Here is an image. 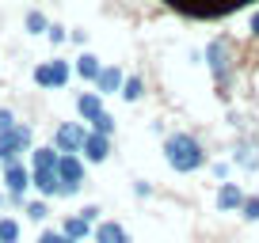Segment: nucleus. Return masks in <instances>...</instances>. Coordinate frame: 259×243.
<instances>
[{
    "label": "nucleus",
    "mask_w": 259,
    "mask_h": 243,
    "mask_svg": "<svg viewBox=\"0 0 259 243\" xmlns=\"http://www.w3.org/2000/svg\"><path fill=\"white\" fill-rule=\"evenodd\" d=\"M164 160L176 175H191V171H202L206 167V148L198 145V137L191 133H171L164 141Z\"/></svg>",
    "instance_id": "f257e3e1"
},
{
    "label": "nucleus",
    "mask_w": 259,
    "mask_h": 243,
    "mask_svg": "<svg viewBox=\"0 0 259 243\" xmlns=\"http://www.w3.org/2000/svg\"><path fill=\"white\" fill-rule=\"evenodd\" d=\"M244 198H248V194H244L236 183H221V187H218V213H240Z\"/></svg>",
    "instance_id": "1a4fd4ad"
},
{
    "label": "nucleus",
    "mask_w": 259,
    "mask_h": 243,
    "mask_svg": "<svg viewBox=\"0 0 259 243\" xmlns=\"http://www.w3.org/2000/svg\"><path fill=\"white\" fill-rule=\"evenodd\" d=\"M50 69H54V88H65L69 84V61H50Z\"/></svg>",
    "instance_id": "4be33fe9"
},
{
    "label": "nucleus",
    "mask_w": 259,
    "mask_h": 243,
    "mask_svg": "<svg viewBox=\"0 0 259 243\" xmlns=\"http://www.w3.org/2000/svg\"><path fill=\"white\" fill-rule=\"evenodd\" d=\"M92 243H134V239H130V232L118 220H99V224L92 228Z\"/></svg>",
    "instance_id": "6e6552de"
},
{
    "label": "nucleus",
    "mask_w": 259,
    "mask_h": 243,
    "mask_svg": "<svg viewBox=\"0 0 259 243\" xmlns=\"http://www.w3.org/2000/svg\"><path fill=\"white\" fill-rule=\"evenodd\" d=\"M206 61H210V73H213V80L225 88L229 84V76H233V57H229V42L225 38H213L210 46H206Z\"/></svg>",
    "instance_id": "7ed1b4c3"
},
{
    "label": "nucleus",
    "mask_w": 259,
    "mask_h": 243,
    "mask_svg": "<svg viewBox=\"0 0 259 243\" xmlns=\"http://www.w3.org/2000/svg\"><path fill=\"white\" fill-rule=\"evenodd\" d=\"M27 156H31V163H27L31 171H57V156H61V152H57L54 145H38V148H31Z\"/></svg>",
    "instance_id": "f8f14e48"
},
{
    "label": "nucleus",
    "mask_w": 259,
    "mask_h": 243,
    "mask_svg": "<svg viewBox=\"0 0 259 243\" xmlns=\"http://www.w3.org/2000/svg\"><path fill=\"white\" fill-rule=\"evenodd\" d=\"M99 69H103V65H99L96 53H80V57H76V76H80V80H92V84H96Z\"/></svg>",
    "instance_id": "2eb2a0df"
},
{
    "label": "nucleus",
    "mask_w": 259,
    "mask_h": 243,
    "mask_svg": "<svg viewBox=\"0 0 259 243\" xmlns=\"http://www.w3.org/2000/svg\"><path fill=\"white\" fill-rule=\"evenodd\" d=\"M99 213H103V209H99V205H84V209L76 213V217H84V220H88V224H99Z\"/></svg>",
    "instance_id": "a878e982"
},
{
    "label": "nucleus",
    "mask_w": 259,
    "mask_h": 243,
    "mask_svg": "<svg viewBox=\"0 0 259 243\" xmlns=\"http://www.w3.org/2000/svg\"><path fill=\"white\" fill-rule=\"evenodd\" d=\"M4 205H8V194H4V190H0V213H4Z\"/></svg>",
    "instance_id": "2f4dec72"
},
{
    "label": "nucleus",
    "mask_w": 259,
    "mask_h": 243,
    "mask_svg": "<svg viewBox=\"0 0 259 243\" xmlns=\"http://www.w3.org/2000/svg\"><path fill=\"white\" fill-rule=\"evenodd\" d=\"M0 183H4L8 194L27 198V190H31V167H27L23 160H8V163H4V171H0Z\"/></svg>",
    "instance_id": "20e7f679"
},
{
    "label": "nucleus",
    "mask_w": 259,
    "mask_h": 243,
    "mask_svg": "<svg viewBox=\"0 0 259 243\" xmlns=\"http://www.w3.org/2000/svg\"><path fill=\"white\" fill-rule=\"evenodd\" d=\"M248 31H251V34H255V38H259V8L251 12V19H248Z\"/></svg>",
    "instance_id": "c756f323"
},
{
    "label": "nucleus",
    "mask_w": 259,
    "mask_h": 243,
    "mask_svg": "<svg viewBox=\"0 0 259 243\" xmlns=\"http://www.w3.org/2000/svg\"><path fill=\"white\" fill-rule=\"evenodd\" d=\"M84 137H88V130H84V122H61L54 130V148L57 152H76L80 156V145H84Z\"/></svg>",
    "instance_id": "39448f33"
},
{
    "label": "nucleus",
    "mask_w": 259,
    "mask_h": 243,
    "mask_svg": "<svg viewBox=\"0 0 259 243\" xmlns=\"http://www.w3.org/2000/svg\"><path fill=\"white\" fill-rule=\"evenodd\" d=\"M31 190H38V198H57L61 194V178L57 171H31Z\"/></svg>",
    "instance_id": "9d476101"
},
{
    "label": "nucleus",
    "mask_w": 259,
    "mask_h": 243,
    "mask_svg": "<svg viewBox=\"0 0 259 243\" xmlns=\"http://www.w3.org/2000/svg\"><path fill=\"white\" fill-rule=\"evenodd\" d=\"M240 217H244V220H251V224L259 220V194L244 198V205H240Z\"/></svg>",
    "instance_id": "412c9836"
},
{
    "label": "nucleus",
    "mask_w": 259,
    "mask_h": 243,
    "mask_svg": "<svg viewBox=\"0 0 259 243\" xmlns=\"http://www.w3.org/2000/svg\"><path fill=\"white\" fill-rule=\"evenodd\" d=\"M76 114H80L84 122L99 118V114H103V103H99V91H84V95H76Z\"/></svg>",
    "instance_id": "4468645a"
},
{
    "label": "nucleus",
    "mask_w": 259,
    "mask_h": 243,
    "mask_svg": "<svg viewBox=\"0 0 259 243\" xmlns=\"http://www.w3.org/2000/svg\"><path fill=\"white\" fill-rule=\"evenodd\" d=\"M80 152H84V163H103L107 156H111V137H103V133H92V130H88V137H84Z\"/></svg>",
    "instance_id": "423d86ee"
},
{
    "label": "nucleus",
    "mask_w": 259,
    "mask_h": 243,
    "mask_svg": "<svg viewBox=\"0 0 259 243\" xmlns=\"http://www.w3.org/2000/svg\"><path fill=\"white\" fill-rule=\"evenodd\" d=\"M57 178H61V183H73V187H80V183H84V160H80L76 152L57 156Z\"/></svg>",
    "instance_id": "0eeeda50"
},
{
    "label": "nucleus",
    "mask_w": 259,
    "mask_h": 243,
    "mask_svg": "<svg viewBox=\"0 0 259 243\" xmlns=\"http://www.w3.org/2000/svg\"><path fill=\"white\" fill-rule=\"evenodd\" d=\"M34 84H38V88H54V69L38 65V69H34Z\"/></svg>",
    "instance_id": "b1692460"
},
{
    "label": "nucleus",
    "mask_w": 259,
    "mask_h": 243,
    "mask_svg": "<svg viewBox=\"0 0 259 243\" xmlns=\"http://www.w3.org/2000/svg\"><path fill=\"white\" fill-rule=\"evenodd\" d=\"M236 163H240V167H248V171H255V167H259V145L244 141V145L236 148Z\"/></svg>",
    "instance_id": "dca6fc26"
},
{
    "label": "nucleus",
    "mask_w": 259,
    "mask_h": 243,
    "mask_svg": "<svg viewBox=\"0 0 259 243\" xmlns=\"http://www.w3.org/2000/svg\"><path fill=\"white\" fill-rule=\"evenodd\" d=\"M92 228H96V224H88V220H84V217H76V213H73V217H65V220H61V232L69 235L73 243H84V239H92Z\"/></svg>",
    "instance_id": "ddd939ff"
},
{
    "label": "nucleus",
    "mask_w": 259,
    "mask_h": 243,
    "mask_svg": "<svg viewBox=\"0 0 259 243\" xmlns=\"http://www.w3.org/2000/svg\"><path fill=\"white\" fill-rule=\"evenodd\" d=\"M19 122H16V114L8 110V106H0V133H8V130H16Z\"/></svg>",
    "instance_id": "393cba45"
},
{
    "label": "nucleus",
    "mask_w": 259,
    "mask_h": 243,
    "mask_svg": "<svg viewBox=\"0 0 259 243\" xmlns=\"http://www.w3.org/2000/svg\"><path fill=\"white\" fill-rule=\"evenodd\" d=\"M46 34H50V42H54V46H61V42L69 38V31H65V27H57V23H50V31H46Z\"/></svg>",
    "instance_id": "bb28decb"
},
{
    "label": "nucleus",
    "mask_w": 259,
    "mask_h": 243,
    "mask_svg": "<svg viewBox=\"0 0 259 243\" xmlns=\"http://www.w3.org/2000/svg\"><path fill=\"white\" fill-rule=\"evenodd\" d=\"M141 95H145V80H141V76H130V80H122V99H126V103H138Z\"/></svg>",
    "instance_id": "6ab92c4d"
},
{
    "label": "nucleus",
    "mask_w": 259,
    "mask_h": 243,
    "mask_svg": "<svg viewBox=\"0 0 259 243\" xmlns=\"http://www.w3.org/2000/svg\"><path fill=\"white\" fill-rule=\"evenodd\" d=\"M57 239H61V232H57V228H54V232H42V235H38V243H57Z\"/></svg>",
    "instance_id": "7c9ffc66"
},
{
    "label": "nucleus",
    "mask_w": 259,
    "mask_h": 243,
    "mask_svg": "<svg viewBox=\"0 0 259 243\" xmlns=\"http://www.w3.org/2000/svg\"><path fill=\"white\" fill-rule=\"evenodd\" d=\"M92 133H103V137H114V118L111 114H99V118H92Z\"/></svg>",
    "instance_id": "aec40b11"
},
{
    "label": "nucleus",
    "mask_w": 259,
    "mask_h": 243,
    "mask_svg": "<svg viewBox=\"0 0 259 243\" xmlns=\"http://www.w3.org/2000/svg\"><path fill=\"white\" fill-rule=\"evenodd\" d=\"M31 141H34L31 126H16V130L0 133V163H8V160H23V152H31V148H34Z\"/></svg>",
    "instance_id": "f03ea898"
},
{
    "label": "nucleus",
    "mask_w": 259,
    "mask_h": 243,
    "mask_svg": "<svg viewBox=\"0 0 259 243\" xmlns=\"http://www.w3.org/2000/svg\"><path fill=\"white\" fill-rule=\"evenodd\" d=\"M122 69L118 65H103L99 69V76H96V91L99 95H114V91H122Z\"/></svg>",
    "instance_id": "9b49d317"
},
{
    "label": "nucleus",
    "mask_w": 259,
    "mask_h": 243,
    "mask_svg": "<svg viewBox=\"0 0 259 243\" xmlns=\"http://www.w3.org/2000/svg\"><path fill=\"white\" fill-rule=\"evenodd\" d=\"M23 239V228L16 217H0V243H19Z\"/></svg>",
    "instance_id": "f3484780"
},
{
    "label": "nucleus",
    "mask_w": 259,
    "mask_h": 243,
    "mask_svg": "<svg viewBox=\"0 0 259 243\" xmlns=\"http://www.w3.org/2000/svg\"><path fill=\"white\" fill-rule=\"evenodd\" d=\"M213 178H221V183H225V178H229V163H213Z\"/></svg>",
    "instance_id": "c85d7f7f"
},
{
    "label": "nucleus",
    "mask_w": 259,
    "mask_h": 243,
    "mask_svg": "<svg viewBox=\"0 0 259 243\" xmlns=\"http://www.w3.org/2000/svg\"><path fill=\"white\" fill-rule=\"evenodd\" d=\"M23 213H27V220L42 224V220L50 217V205H46V198H31V202H23Z\"/></svg>",
    "instance_id": "a211bd4d"
},
{
    "label": "nucleus",
    "mask_w": 259,
    "mask_h": 243,
    "mask_svg": "<svg viewBox=\"0 0 259 243\" xmlns=\"http://www.w3.org/2000/svg\"><path fill=\"white\" fill-rule=\"evenodd\" d=\"M27 31H31V34H46L50 31L46 16H42V12H31V16H27Z\"/></svg>",
    "instance_id": "5701e85b"
},
{
    "label": "nucleus",
    "mask_w": 259,
    "mask_h": 243,
    "mask_svg": "<svg viewBox=\"0 0 259 243\" xmlns=\"http://www.w3.org/2000/svg\"><path fill=\"white\" fill-rule=\"evenodd\" d=\"M134 194H138V198H149V194H153V187L141 178V183H134Z\"/></svg>",
    "instance_id": "cd10ccee"
}]
</instances>
